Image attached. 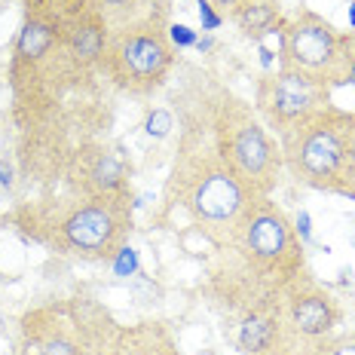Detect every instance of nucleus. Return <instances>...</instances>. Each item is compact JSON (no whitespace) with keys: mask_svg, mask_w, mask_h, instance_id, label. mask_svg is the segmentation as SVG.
<instances>
[{"mask_svg":"<svg viewBox=\"0 0 355 355\" xmlns=\"http://www.w3.org/2000/svg\"><path fill=\"white\" fill-rule=\"evenodd\" d=\"M306 270V245L294 230V218H288L272 196H257L227 239L214 245L202 291L230 322L248 309L279 300Z\"/></svg>","mask_w":355,"mask_h":355,"instance_id":"obj_1","label":"nucleus"},{"mask_svg":"<svg viewBox=\"0 0 355 355\" xmlns=\"http://www.w3.org/2000/svg\"><path fill=\"white\" fill-rule=\"evenodd\" d=\"M257 199L224 159L209 114L187 116L166 181L168 209H181L187 224L214 248L227 239L242 211Z\"/></svg>","mask_w":355,"mask_h":355,"instance_id":"obj_2","label":"nucleus"},{"mask_svg":"<svg viewBox=\"0 0 355 355\" xmlns=\"http://www.w3.org/2000/svg\"><path fill=\"white\" fill-rule=\"evenodd\" d=\"M132 196H64L37 199L19 211V227L28 239L55 254L83 263H110L116 251L129 245Z\"/></svg>","mask_w":355,"mask_h":355,"instance_id":"obj_3","label":"nucleus"},{"mask_svg":"<svg viewBox=\"0 0 355 355\" xmlns=\"http://www.w3.org/2000/svg\"><path fill=\"white\" fill-rule=\"evenodd\" d=\"M120 322L95 297L46 300L16 324L12 355H114Z\"/></svg>","mask_w":355,"mask_h":355,"instance_id":"obj_4","label":"nucleus"},{"mask_svg":"<svg viewBox=\"0 0 355 355\" xmlns=\"http://www.w3.org/2000/svg\"><path fill=\"white\" fill-rule=\"evenodd\" d=\"M205 114H209L220 153L233 166V172L245 181V187L257 196L276 193L285 175L282 147L257 116L254 105H248L233 89H218L205 105Z\"/></svg>","mask_w":355,"mask_h":355,"instance_id":"obj_5","label":"nucleus"},{"mask_svg":"<svg viewBox=\"0 0 355 355\" xmlns=\"http://www.w3.org/2000/svg\"><path fill=\"white\" fill-rule=\"evenodd\" d=\"M349 132H352V110H343L337 105L297 123L279 138L285 172L309 190L340 196L346 175Z\"/></svg>","mask_w":355,"mask_h":355,"instance_id":"obj_6","label":"nucleus"},{"mask_svg":"<svg viewBox=\"0 0 355 355\" xmlns=\"http://www.w3.org/2000/svg\"><path fill=\"white\" fill-rule=\"evenodd\" d=\"M355 55V31H340L309 6H300L279 31V68L297 71L334 92L346 86Z\"/></svg>","mask_w":355,"mask_h":355,"instance_id":"obj_7","label":"nucleus"},{"mask_svg":"<svg viewBox=\"0 0 355 355\" xmlns=\"http://www.w3.org/2000/svg\"><path fill=\"white\" fill-rule=\"evenodd\" d=\"M178 49L168 40V25H147L107 34L98 73L132 98H147L166 86Z\"/></svg>","mask_w":355,"mask_h":355,"instance_id":"obj_8","label":"nucleus"},{"mask_svg":"<svg viewBox=\"0 0 355 355\" xmlns=\"http://www.w3.org/2000/svg\"><path fill=\"white\" fill-rule=\"evenodd\" d=\"M276 306L300 355H340L352 343V334H343V303L313 276V270L294 279Z\"/></svg>","mask_w":355,"mask_h":355,"instance_id":"obj_9","label":"nucleus"},{"mask_svg":"<svg viewBox=\"0 0 355 355\" xmlns=\"http://www.w3.org/2000/svg\"><path fill=\"white\" fill-rule=\"evenodd\" d=\"M334 105V92L297 71L276 68L257 77L254 83V110L263 125L276 138H282L288 129L309 120L313 114Z\"/></svg>","mask_w":355,"mask_h":355,"instance_id":"obj_10","label":"nucleus"},{"mask_svg":"<svg viewBox=\"0 0 355 355\" xmlns=\"http://www.w3.org/2000/svg\"><path fill=\"white\" fill-rule=\"evenodd\" d=\"M64 184L83 196H132V162L116 144L86 141L71 150Z\"/></svg>","mask_w":355,"mask_h":355,"instance_id":"obj_11","label":"nucleus"},{"mask_svg":"<svg viewBox=\"0 0 355 355\" xmlns=\"http://www.w3.org/2000/svg\"><path fill=\"white\" fill-rule=\"evenodd\" d=\"M230 324L239 355H300L297 343L288 334L282 315H279L276 300L236 315V319H230Z\"/></svg>","mask_w":355,"mask_h":355,"instance_id":"obj_12","label":"nucleus"},{"mask_svg":"<svg viewBox=\"0 0 355 355\" xmlns=\"http://www.w3.org/2000/svg\"><path fill=\"white\" fill-rule=\"evenodd\" d=\"M105 21L107 34L114 31H132V28L147 25H172L175 0H86Z\"/></svg>","mask_w":355,"mask_h":355,"instance_id":"obj_13","label":"nucleus"},{"mask_svg":"<svg viewBox=\"0 0 355 355\" xmlns=\"http://www.w3.org/2000/svg\"><path fill=\"white\" fill-rule=\"evenodd\" d=\"M114 355H184L166 322L141 319L135 324H120Z\"/></svg>","mask_w":355,"mask_h":355,"instance_id":"obj_14","label":"nucleus"},{"mask_svg":"<svg viewBox=\"0 0 355 355\" xmlns=\"http://www.w3.org/2000/svg\"><path fill=\"white\" fill-rule=\"evenodd\" d=\"M230 21L242 31V37L261 43L263 37L282 31L288 16L282 12V3H279V0H245V3L230 16Z\"/></svg>","mask_w":355,"mask_h":355,"instance_id":"obj_15","label":"nucleus"},{"mask_svg":"<svg viewBox=\"0 0 355 355\" xmlns=\"http://www.w3.org/2000/svg\"><path fill=\"white\" fill-rule=\"evenodd\" d=\"M86 0H21L25 19H43V21H62L64 16L77 12Z\"/></svg>","mask_w":355,"mask_h":355,"instance_id":"obj_16","label":"nucleus"},{"mask_svg":"<svg viewBox=\"0 0 355 355\" xmlns=\"http://www.w3.org/2000/svg\"><path fill=\"white\" fill-rule=\"evenodd\" d=\"M172 129H175V116H172V110H166V107H153V110H147L144 132H147L150 138H166Z\"/></svg>","mask_w":355,"mask_h":355,"instance_id":"obj_17","label":"nucleus"},{"mask_svg":"<svg viewBox=\"0 0 355 355\" xmlns=\"http://www.w3.org/2000/svg\"><path fill=\"white\" fill-rule=\"evenodd\" d=\"M340 196L355 202V110H352V132H349V150H346V175H343V190Z\"/></svg>","mask_w":355,"mask_h":355,"instance_id":"obj_18","label":"nucleus"},{"mask_svg":"<svg viewBox=\"0 0 355 355\" xmlns=\"http://www.w3.org/2000/svg\"><path fill=\"white\" fill-rule=\"evenodd\" d=\"M110 266H114L116 276H135L138 272V251L132 245H123L120 251H116L114 261H110Z\"/></svg>","mask_w":355,"mask_h":355,"instance_id":"obj_19","label":"nucleus"},{"mask_svg":"<svg viewBox=\"0 0 355 355\" xmlns=\"http://www.w3.org/2000/svg\"><path fill=\"white\" fill-rule=\"evenodd\" d=\"M168 40H172L175 49H187V46H196V31L187 25H168Z\"/></svg>","mask_w":355,"mask_h":355,"instance_id":"obj_20","label":"nucleus"},{"mask_svg":"<svg viewBox=\"0 0 355 355\" xmlns=\"http://www.w3.org/2000/svg\"><path fill=\"white\" fill-rule=\"evenodd\" d=\"M196 6H199V21H202V31H218V28L224 25V16L214 10L209 0H196Z\"/></svg>","mask_w":355,"mask_h":355,"instance_id":"obj_21","label":"nucleus"},{"mask_svg":"<svg viewBox=\"0 0 355 355\" xmlns=\"http://www.w3.org/2000/svg\"><path fill=\"white\" fill-rule=\"evenodd\" d=\"M294 230H297V236H300L303 245H309V239H313V224H309V211H300L297 218H294Z\"/></svg>","mask_w":355,"mask_h":355,"instance_id":"obj_22","label":"nucleus"},{"mask_svg":"<svg viewBox=\"0 0 355 355\" xmlns=\"http://www.w3.org/2000/svg\"><path fill=\"white\" fill-rule=\"evenodd\" d=\"M209 3L220 12V16H224V21H230V16H233L236 10H239L242 3H245V0H209Z\"/></svg>","mask_w":355,"mask_h":355,"instance_id":"obj_23","label":"nucleus"},{"mask_svg":"<svg viewBox=\"0 0 355 355\" xmlns=\"http://www.w3.org/2000/svg\"><path fill=\"white\" fill-rule=\"evenodd\" d=\"M0 184H3V187H12V166H6L3 159H0Z\"/></svg>","mask_w":355,"mask_h":355,"instance_id":"obj_24","label":"nucleus"},{"mask_svg":"<svg viewBox=\"0 0 355 355\" xmlns=\"http://www.w3.org/2000/svg\"><path fill=\"white\" fill-rule=\"evenodd\" d=\"M261 62H263V68H272V53L266 46H261Z\"/></svg>","mask_w":355,"mask_h":355,"instance_id":"obj_25","label":"nucleus"},{"mask_svg":"<svg viewBox=\"0 0 355 355\" xmlns=\"http://www.w3.org/2000/svg\"><path fill=\"white\" fill-rule=\"evenodd\" d=\"M196 49H199V53H209V49H211V37H202V40H196Z\"/></svg>","mask_w":355,"mask_h":355,"instance_id":"obj_26","label":"nucleus"},{"mask_svg":"<svg viewBox=\"0 0 355 355\" xmlns=\"http://www.w3.org/2000/svg\"><path fill=\"white\" fill-rule=\"evenodd\" d=\"M346 83L355 86V55H352V64H349V77H346Z\"/></svg>","mask_w":355,"mask_h":355,"instance_id":"obj_27","label":"nucleus"},{"mask_svg":"<svg viewBox=\"0 0 355 355\" xmlns=\"http://www.w3.org/2000/svg\"><path fill=\"white\" fill-rule=\"evenodd\" d=\"M349 28L355 31V0H349Z\"/></svg>","mask_w":355,"mask_h":355,"instance_id":"obj_28","label":"nucleus"},{"mask_svg":"<svg viewBox=\"0 0 355 355\" xmlns=\"http://www.w3.org/2000/svg\"><path fill=\"white\" fill-rule=\"evenodd\" d=\"M352 337H355V334H352Z\"/></svg>","mask_w":355,"mask_h":355,"instance_id":"obj_29","label":"nucleus"}]
</instances>
